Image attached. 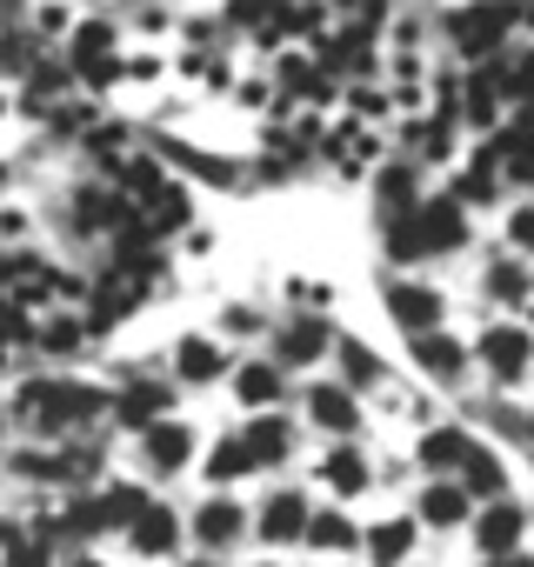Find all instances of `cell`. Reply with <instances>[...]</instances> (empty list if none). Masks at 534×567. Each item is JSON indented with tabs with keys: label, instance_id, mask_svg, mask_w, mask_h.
<instances>
[{
	"label": "cell",
	"instance_id": "cell-1",
	"mask_svg": "<svg viewBox=\"0 0 534 567\" xmlns=\"http://www.w3.org/2000/svg\"><path fill=\"white\" fill-rule=\"evenodd\" d=\"M101 408H107V394H94V388H28V414H34L41 427L88 421V414H101Z\"/></svg>",
	"mask_w": 534,
	"mask_h": 567
},
{
	"label": "cell",
	"instance_id": "cell-2",
	"mask_svg": "<svg viewBox=\"0 0 534 567\" xmlns=\"http://www.w3.org/2000/svg\"><path fill=\"white\" fill-rule=\"evenodd\" d=\"M527 354H534V341H527L521 328H494V334H481V361H487L501 381H514V374L527 368Z\"/></svg>",
	"mask_w": 534,
	"mask_h": 567
},
{
	"label": "cell",
	"instance_id": "cell-3",
	"mask_svg": "<svg viewBox=\"0 0 534 567\" xmlns=\"http://www.w3.org/2000/svg\"><path fill=\"white\" fill-rule=\"evenodd\" d=\"M507 14H514V8H501V0H494V8H468V14L454 21V41H461L468 54H481V48H494V41L507 34Z\"/></svg>",
	"mask_w": 534,
	"mask_h": 567
},
{
	"label": "cell",
	"instance_id": "cell-4",
	"mask_svg": "<svg viewBox=\"0 0 534 567\" xmlns=\"http://www.w3.org/2000/svg\"><path fill=\"white\" fill-rule=\"evenodd\" d=\"M414 234H421V254L428 247H461V200H428L414 214Z\"/></svg>",
	"mask_w": 534,
	"mask_h": 567
},
{
	"label": "cell",
	"instance_id": "cell-5",
	"mask_svg": "<svg viewBox=\"0 0 534 567\" xmlns=\"http://www.w3.org/2000/svg\"><path fill=\"white\" fill-rule=\"evenodd\" d=\"M74 68H81L88 81H107V68H114V34H107V21H88V28L74 34Z\"/></svg>",
	"mask_w": 534,
	"mask_h": 567
},
{
	"label": "cell",
	"instance_id": "cell-6",
	"mask_svg": "<svg viewBox=\"0 0 534 567\" xmlns=\"http://www.w3.org/2000/svg\"><path fill=\"white\" fill-rule=\"evenodd\" d=\"M308 527V501L301 494H275V501H267V514H260V534L267 540H295Z\"/></svg>",
	"mask_w": 534,
	"mask_h": 567
},
{
	"label": "cell",
	"instance_id": "cell-7",
	"mask_svg": "<svg viewBox=\"0 0 534 567\" xmlns=\"http://www.w3.org/2000/svg\"><path fill=\"white\" fill-rule=\"evenodd\" d=\"M388 315H394L401 328L428 334V328H434V315H441V301H434L428 288H394V295H388Z\"/></svg>",
	"mask_w": 534,
	"mask_h": 567
},
{
	"label": "cell",
	"instance_id": "cell-8",
	"mask_svg": "<svg viewBox=\"0 0 534 567\" xmlns=\"http://www.w3.org/2000/svg\"><path fill=\"white\" fill-rule=\"evenodd\" d=\"M174 534H181V527H174V514H167L161 501H147V507H141V520H134V547H141V554H167V547H174Z\"/></svg>",
	"mask_w": 534,
	"mask_h": 567
},
{
	"label": "cell",
	"instance_id": "cell-9",
	"mask_svg": "<svg viewBox=\"0 0 534 567\" xmlns=\"http://www.w3.org/2000/svg\"><path fill=\"white\" fill-rule=\"evenodd\" d=\"M514 540H521V507H507V501L487 507L481 514V554H507Z\"/></svg>",
	"mask_w": 534,
	"mask_h": 567
},
{
	"label": "cell",
	"instance_id": "cell-10",
	"mask_svg": "<svg viewBox=\"0 0 534 567\" xmlns=\"http://www.w3.org/2000/svg\"><path fill=\"white\" fill-rule=\"evenodd\" d=\"M134 301H141V274H114L101 288V301H94V321H121Z\"/></svg>",
	"mask_w": 534,
	"mask_h": 567
},
{
	"label": "cell",
	"instance_id": "cell-11",
	"mask_svg": "<svg viewBox=\"0 0 534 567\" xmlns=\"http://www.w3.org/2000/svg\"><path fill=\"white\" fill-rule=\"evenodd\" d=\"M315 421H321V427H335V434H348V427L361 421V408H355L341 388H315Z\"/></svg>",
	"mask_w": 534,
	"mask_h": 567
},
{
	"label": "cell",
	"instance_id": "cell-12",
	"mask_svg": "<svg viewBox=\"0 0 534 567\" xmlns=\"http://www.w3.org/2000/svg\"><path fill=\"white\" fill-rule=\"evenodd\" d=\"M187 447H194V441H187V427H161V421L147 427V461H154V467H181V461H187Z\"/></svg>",
	"mask_w": 534,
	"mask_h": 567
},
{
	"label": "cell",
	"instance_id": "cell-13",
	"mask_svg": "<svg viewBox=\"0 0 534 567\" xmlns=\"http://www.w3.org/2000/svg\"><path fill=\"white\" fill-rule=\"evenodd\" d=\"M414 361H421L428 374H454V368H461V348H454L448 334H421V341H414Z\"/></svg>",
	"mask_w": 534,
	"mask_h": 567
},
{
	"label": "cell",
	"instance_id": "cell-14",
	"mask_svg": "<svg viewBox=\"0 0 534 567\" xmlns=\"http://www.w3.org/2000/svg\"><path fill=\"white\" fill-rule=\"evenodd\" d=\"M161 408H167V394H161V388H127V394H121V421H134V427H154V421H161Z\"/></svg>",
	"mask_w": 534,
	"mask_h": 567
},
{
	"label": "cell",
	"instance_id": "cell-15",
	"mask_svg": "<svg viewBox=\"0 0 534 567\" xmlns=\"http://www.w3.org/2000/svg\"><path fill=\"white\" fill-rule=\"evenodd\" d=\"M408 540H414V527H408V520H381V527L368 534V547H374V560H381V567H394V560L408 554Z\"/></svg>",
	"mask_w": 534,
	"mask_h": 567
},
{
	"label": "cell",
	"instance_id": "cell-16",
	"mask_svg": "<svg viewBox=\"0 0 534 567\" xmlns=\"http://www.w3.org/2000/svg\"><path fill=\"white\" fill-rule=\"evenodd\" d=\"M61 288V274H48V267H14V288H8V301H48Z\"/></svg>",
	"mask_w": 534,
	"mask_h": 567
},
{
	"label": "cell",
	"instance_id": "cell-17",
	"mask_svg": "<svg viewBox=\"0 0 534 567\" xmlns=\"http://www.w3.org/2000/svg\"><path fill=\"white\" fill-rule=\"evenodd\" d=\"M181 374L187 381H214L220 374V348L214 341H181Z\"/></svg>",
	"mask_w": 534,
	"mask_h": 567
},
{
	"label": "cell",
	"instance_id": "cell-18",
	"mask_svg": "<svg viewBox=\"0 0 534 567\" xmlns=\"http://www.w3.org/2000/svg\"><path fill=\"white\" fill-rule=\"evenodd\" d=\"M461 454H468V434H461V427H434L428 447H421L428 467H448V461H461Z\"/></svg>",
	"mask_w": 534,
	"mask_h": 567
},
{
	"label": "cell",
	"instance_id": "cell-19",
	"mask_svg": "<svg viewBox=\"0 0 534 567\" xmlns=\"http://www.w3.org/2000/svg\"><path fill=\"white\" fill-rule=\"evenodd\" d=\"M141 507H147V494H141V487H114V494L101 501L107 527H134V520H141Z\"/></svg>",
	"mask_w": 534,
	"mask_h": 567
},
{
	"label": "cell",
	"instance_id": "cell-20",
	"mask_svg": "<svg viewBox=\"0 0 534 567\" xmlns=\"http://www.w3.org/2000/svg\"><path fill=\"white\" fill-rule=\"evenodd\" d=\"M421 514H428L434 527H454V520L468 514V501H461V487H428V501H421Z\"/></svg>",
	"mask_w": 534,
	"mask_h": 567
},
{
	"label": "cell",
	"instance_id": "cell-21",
	"mask_svg": "<svg viewBox=\"0 0 534 567\" xmlns=\"http://www.w3.org/2000/svg\"><path fill=\"white\" fill-rule=\"evenodd\" d=\"M194 527H201V540H207V547H214V540H234V527H240V514H234V507H227V501H207V507H201V520H194Z\"/></svg>",
	"mask_w": 534,
	"mask_h": 567
},
{
	"label": "cell",
	"instance_id": "cell-22",
	"mask_svg": "<svg viewBox=\"0 0 534 567\" xmlns=\"http://www.w3.org/2000/svg\"><path fill=\"white\" fill-rule=\"evenodd\" d=\"M275 394H281V374L275 368H240V401L247 408H267Z\"/></svg>",
	"mask_w": 534,
	"mask_h": 567
},
{
	"label": "cell",
	"instance_id": "cell-23",
	"mask_svg": "<svg viewBox=\"0 0 534 567\" xmlns=\"http://www.w3.org/2000/svg\"><path fill=\"white\" fill-rule=\"evenodd\" d=\"M247 454H254V461H281V454H288V427H281V421H260V427L247 434Z\"/></svg>",
	"mask_w": 534,
	"mask_h": 567
},
{
	"label": "cell",
	"instance_id": "cell-24",
	"mask_svg": "<svg viewBox=\"0 0 534 567\" xmlns=\"http://www.w3.org/2000/svg\"><path fill=\"white\" fill-rule=\"evenodd\" d=\"M328 481H335L341 494H355V487L368 481V467H361V454H355V447H335V454H328Z\"/></svg>",
	"mask_w": 534,
	"mask_h": 567
},
{
	"label": "cell",
	"instance_id": "cell-25",
	"mask_svg": "<svg viewBox=\"0 0 534 567\" xmlns=\"http://www.w3.org/2000/svg\"><path fill=\"white\" fill-rule=\"evenodd\" d=\"M247 467H254L247 441H227V447H214V461H207V474H214V481H234V474H247Z\"/></svg>",
	"mask_w": 534,
	"mask_h": 567
},
{
	"label": "cell",
	"instance_id": "cell-26",
	"mask_svg": "<svg viewBox=\"0 0 534 567\" xmlns=\"http://www.w3.org/2000/svg\"><path fill=\"white\" fill-rule=\"evenodd\" d=\"M461 467H468V487H481V494H494V487H501V461H494V454L468 447V454H461Z\"/></svg>",
	"mask_w": 534,
	"mask_h": 567
},
{
	"label": "cell",
	"instance_id": "cell-27",
	"mask_svg": "<svg viewBox=\"0 0 534 567\" xmlns=\"http://www.w3.org/2000/svg\"><path fill=\"white\" fill-rule=\"evenodd\" d=\"M494 94H501V74H474L468 81V114L487 127V114H494Z\"/></svg>",
	"mask_w": 534,
	"mask_h": 567
},
{
	"label": "cell",
	"instance_id": "cell-28",
	"mask_svg": "<svg viewBox=\"0 0 534 567\" xmlns=\"http://www.w3.org/2000/svg\"><path fill=\"white\" fill-rule=\"evenodd\" d=\"M408 200H414L408 174H381V207H388V220H408Z\"/></svg>",
	"mask_w": 534,
	"mask_h": 567
},
{
	"label": "cell",
	"instance_id": "cell-29",
	"mask_svg": "<svg viewBox=\"0 0 534 567\" xmlns=\"http://www.w3.org/2000/svg\"><path fill=\"white\" fill-rule=\"evenodd\" d=\"M308 534H315L321 547H355V527H348L341 514H321V520H308Z\"/></svg>",
	"mask_w": 534,
	"mask_h": 567
},
{
	"label": "cell",
	"instance_id": "cell-30",
	"mask_svg": "<svg viewBox=\"0 0 534 567\" xmlns=\"http://www.w3.org/2000/svg\"><path fill=\"white\" fill-rule=\"evenodd\" d=\"M315 354H321V328H295L281 341V361H315Z\"/></svg>",
	"mask_w": 534,
	"mask_h": 567
},
{
	"label": "cell",
	"instance_id": "cell-31",
	"mask_svg": "<svg viewBox=\"0 0 534 567\" xmlns=\"http://www.w3.org/2000/svg\"><path fill=\"white\" fill-rule=\"evenodd\" d=\"M341 361H348V381H374V374H381V368H374V354H368V348H355V341L341 348Z\"/></svg>",
	"mask_w": 534,
	"mask_h": 567
},
{
	"label": "cell",
	"instance_id": "cell-32",
	"mask_svg": "<svg viewBox=\"0 0 534 567\" xmlns=\"http://www.w3.org/2000/svg\"><path fill=\"white\" fill-rule=\"evenodd\" d=\"M41 348H54V354H68V348H81V328H74V321H54V328L41 334Z\"/></svg>",
	"mask_w": 534,
	"mask_h": 567
},
{
	"label": "cell",
	"instance_id": "cell-33",
	"mask_svg": "<svg viewBox=\"0 0 534 567\" xmlns=\"http://www.w3.org/2000/svg\"><path fill=\"white\" fill-rule=\"evenodd\" d=\"M494 295H501V301H521V295H527V288H521V274H514V267H501V274H494Z\"/></svg>",
	"mask_w": 534,
	"mask_h": 567
},
{
	"label": "cell",
	"instance_id": "cell-34",
	"mask_svg": "<svg viewBox=\"0 0 534 567\" xmlns=\"http://www.w3.org/2000/svg\"><path fill=\"white\" fill-rule=\"evenodd\" d=\"M507 234H514V247H534V207H521V214H514V227H507Z\"/></svg>",
	"mask_w": 534,
	"mask_h": 567
},
{
	"label": "cell",
	"instance_id": "cell-35",
	"mask_svg": "<svg viewBox=\"0 0 534 567\" xmlns=\"http://www.w3.org/2000/svg\"><path fill=\"white\" fill-rule=\"evenodd\" d=\"M8 567H48V560H41V547H14V554H8Z\"/></svg>",
	"mask_w": 534,
	"mask_h": 567
},
{
	"label": "cell",
	"instance_id": "cell-36",
	"mask_svg": "<svg viewBox=\"0 0 534 567\" xmlns=\"http://www.w3.org/2000/svg\"><path fill=\"white\" fill-rule=\"evenodd\" d=\"M267 0H234V21H247V14H260Z\"/></svg>",
	"mask_w": 534,
	"mask_h": 567
},
{
	"label": "cell",
	"instance_id": "cell-37",
	"mask_svg": "<svg viewBox=\"0 0 534 567\" xmlns=\"http://www.w3.org/2000/svg\"><path fill=\"white\" fill-rule=\"evenodd\" d=\"M81 567H101V560H81Z\"/></svg>",
	"mask_w": 534,
	"mask_h": 567
},
{
	"label": "cell",
	"instance_id": "cell-38",
	"mask_svg": "<svg viewBox=\"0 0 534 567\" xmlns=\"http://www.w3.org/2000/svg\"><path fill=\"white\" fill-rule=\"evenodd\" d=\"M201 567H207V560H201Z\"/></svg>",
	"mask_w": 534,
	"mask_h": 567
}]
</instances>
